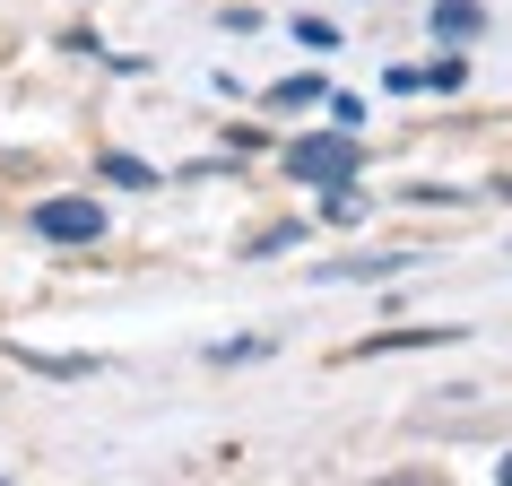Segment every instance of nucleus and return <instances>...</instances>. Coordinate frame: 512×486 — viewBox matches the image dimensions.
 Segmentation results:
<instances>
[{
    "mask_svg": "<svg viewBox=\"0 0 512 486\" xmlns=\"http://www.w3.org/2000/svg\"><path fill=\"white\" fill-rule=\"evenodd\" d=\"M313 96H322V79H278L270 87V105H313Z\"/></svg>",
    "mask_w": 512,
    "mask_h": 486,
    "instance_id": "obj_8",
    "label": "nucleus"
},
{
    "mask_svg": "<svg viewBox=\"0 0 512 486\" xmlns=\"http://www.w3.org/2000/svg\"><path fill=\"white\" fill-rule=\"evenodd\" d=\"M443 339H460V330H382V339H365L356 356H400V348H443Z\"/></svg>",
    "mask_w": 512,
    "mask_h": 486,
    "instance_id": "obj_3",
    "label": "nucleus"
},
{
    "mask_svg": "<svg viewBox=\"0 0 512 486\" xmlns=\"http://www.w3.org/2000/svg\"><path fill=\"white\" fill-rule=\"evenodd\" d=\"M18 365H35V374H96V356H44V348H18Z\"/></svg>",
    "mask_w": 512,
    "mask_h": 486,
    "instance_id": "obj_5",
    "label": "nucleus"
},
{
    "mask_svg": "<svg viewBox=\"0 0 512 486\" xmlns=\"http://www.w3.org/2000/svg\"><path fill=\"white\" fill-rule=\"evenodd\" d=\"M434 35H478V0H434Z\"/></svg>",
    "mask_w": 512,
    "mask_h": 486,
    "instance_id": "obj_4",
    "label": "nucleus"
},
{
    "mask_svg": "<svg viewBox=\"0 0 512 486\" xmlns=\"http://www.w3.org/2000/svg\"><path fill=\"white\" fill-rule=\"evenodd\" d=\"M35 235L44 243H96L105 235V209H96V200H44V209H35Z\"/></svg>",
    "mask_w": 512,
    "mask_h": 486,
    "instance_id": "obj_2",
    "label": "nucleus"
},
{
    "mask_svg": "<svg viewBox=\"0 0 512 486\" xmlns=\"http://www.w3.org/2000/svg\"><path fill=\"white\" fill-rule=\"evenodd\" d=\"M105 183H131V191H148V183H157V174H148V165H139V157H105Z\"/></svg>",
    "mask_w": 512,
    "mask_h": 486,
    "instance_id": "obj_7",
    "label": "nucleus"
},
{
    "mask_svg": "<svg viewBox=\"0 0 512 486\" xmlns=\"http://www.w3.org/2000/svg\"><path fill=\"white\" fill-rule=\"evenodd\" d=\"M495 478H504V486H512V452H504V460H495Z\"/></svg>",
    "mask_w": 512,
    "mask_h": 486,
    "instance_id": "obj_9",
    "label": "nucleus"
},
{
    "mask_svg": "<svg viewBox=\"0 0 512 486\" xmlns=\"http://www.w3.org/2000/svg\"><path fill=\"white\" fill-rule=\"evenodd\" d=\"M356 131H313V139H296V148H287V174H296V183H356Z\"/></svg>",
    "mask_w": 512,
    "mask_h": 486,
    "instance_id": "obj_1",
    "label": "nucleus"
},
{
    "mask_svg": "<svg viewBox=\"0 0 512 486\" xmlns=\"http://www.w3.org/2000/svg\"><path fill=\"white\" fill-rule=\"evenodd\" d=\"M495 191H504V200H512V174H504V183H495Z\"/></svg>",
    "mask_w": 512,
    "mask_h": 486,
    "instance_id": "obj_10",
    "label": "nucleus"
},
{
    "mask_svg": "<svg viewBox=\"0 0 512 486\" xmlns=\"http://www.w3.org/2000/svg\"><path fill=\"white\" fill-rule=\"evenodd\" d=\"M296 44H304V53H339V27H322V18H296Z\"/></svg>",
    "mask_w": 512,
    "mask_h": 486,
    "instance_id": "obj_6",
    "label": "nucleus"
}]
</instances>
